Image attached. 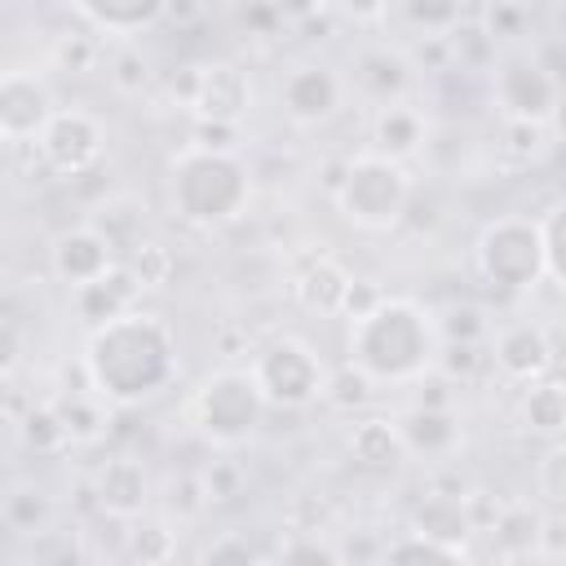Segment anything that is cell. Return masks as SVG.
I'll return each instance as SVG.
<instances>
[{
    "label": "cell",
    "mask_w": 566,
    "mask_h": 566,
    "mask_svg": "<svg viewBox=\"0 0 566 566\" xmlns=\"http://www.w3.org/2000/svg\"><path fill=\"white\" fill-rule=\"evenodd\" d=\"M80 358H84L93 394L111 407H137V402L164 394L181 367L172 327L159 314H146L137 305L88 327Z\"/></svg>",
    "instance_id": "1"
},
{
    "label": "cell",
    "mask_w": 566,
    "mask_h": 566,
    "mask_svg": "<svg viewBox=\"0 0 566 566\" xmlns=\"http://www.w3.org/2000/svg\"><path fill=\"white\" fill-rule=\"evenodd\" d=\"M345 354L376 385H411L438 354L433 314L411 296H380L367 314L349 318Z\"/></svg>",
    "instance_id": "2"
},
{
    "label": "cell",
    "mask_w": 566,
    "mask_h": 566,
    "mask_svg": "<svg viewBox=\"0 0 566 566\" xmlns=\"http://www.w3.org/2000/svg\"><path fill=\"white\" fill-rule=\"evenodd\" d=\"M252 203V172L239 150H208L190 146L172 155L168 164V208L181 226L217 230L243 217Z\"/></svg>",
    "instance_id": "3"
},
{
    "label": "cell",
    "mask_w": 566,
    "mask_h": 566,
    "mask_svg": "<svg viewBox=\"0 0 566 566\" xmlns=\"http://www.w3.org/2000/svg\"><path fill=\"white\" fill-rule=\"evenodd\" d=\"M411 195H416V181L407 172V164L398 159H385L376 150H363V155H349L336 172V186H332V203L336 212L358 226V230H394L407 221V208H411Z\"/></svg>",
    "instance_id": "4"
},
{
    "label": "cell",
    "mask_w": 566,
    "mask_h": 566,
    "mask_svg": "<svg viewBox=\"0 0 566 566\" xmlns=\"http://www.w3.org/2000/svg\"><path fill=\"white\" fill-rule=\"evenodd\" d=\"M261 420H265V398L252 371L243 367H217L190 394V424L217 447L248 442L261 429Z\"/></svg>",
    "instance_id": "5"
},
{
    "label": "cell",
    "mask_w": 566,
    "mask_h": 566,
    "mask_svg": "<svg viewBox=\"0 0 566 566\" xmlns=\"http://www.w3.org/2000/svg\"><path fill=\"white\" fill-rule=\"evenodd\" d=\"M473 265L486 287L495 292H526L544 279V248H539V221L535 217H495L478 230Z\"/></svg>",
    "instance_id": "6"
},
{
    "label": "cell",
    "mask_w": 566,
    "mask_h": 566,
    "mask_svg": "<svg viewBox=\"0 0 566 566\" xmlns=\"http://www.w3.org/2000/svg\"><path fill=\"white\" fill-rule=\"evenodd\" d=\"M248 371H252L265 407H283V411L314 407L323 398V380H327V363L301 336H274V340H265L256 349V358H252Z\"/></svg>",
    "instance_id": "7"
},
{
    "label": "cell",
    "mask_w": 566,
    "mask_h": 566,
    "mask_svg": "<svg viewBox=\"0 0 566 566\" xmlns=\"http://www.w3.org/2000/svg\"><path fill=\"white\" fill-rule=\"evenodd\" d=\"M491 106L500 111V119H517V124H548L557 119L562 106V80L557 71L535 57V53H504L491 62Z\"/></svg>",
    "instance_id": "8"
},
{
    "label": "cell",
    "mask_w": 566,
    "mask_h": 566,
    "mask_svg": "<svg viewBox=\"0 0 566 566\" xmlns=\"http://www.w3.org/2000/svg\"><path fill=\"white\" fill-rule=\"evenodd\" d=\"M172 93L177 106L190 111V119H226V124H243V115L252 111V80L239 62H195L181 66L172 75Z\"/></svg>",
    "instance_id": "9"
},
{
    "label": "cell",
    "mask_w": 566,
    "mask_h": 566,
    "mask_svg": "<svg viewBox=\"0 0 566 566\" xmlns=\"http://www.w3.org/2000/svg\"><path fill=\"white\" fill-rule=\"evenodd\" d=\"M31 146L44 159L49 172H57V177H84V172L97 168V159L106 150V128L84 106H57Z\"/></svg>",
    "instance_id": "10"
},
{
    "label": "cell",
    "mask_w": 566,
    "mask_h": 566,
    "mask_svg": "<svg viewBox=\"0 0 566 566\" xmlns=\"http://www.w3.org/2000/svg\"><path fill=\"white\" fill-rule=\"evenodd\" d=\"M345 75L332 62H296L279 80V111L296 128H318L332 124L345 106Z\"/></svg>",
    "instance_id": "11"
},
{
    "label": "cell",
    "mask_w": 566,
    "mask_h": 566,
    "mask_svg": "<svg viewBox=\"0 0 566 566\" xmlns=\"http://www.w3.org/2000/svg\"><path fill=\"white\" fill-rule=\"evenodd\" d=\"M53 111L57 97L40 71H0V142H35Z\"/></svg>",
    "instance_id": "12"
},
{
    "label": "cell",
    "mask_w": 566,
    "mask_h": 566,
    "mask_svg": "<svg viewBox=\"0 0 566 566\" xmlns=\"http://www.w3.org/2000/svg\"><path fill=\"white\" fill-rule=\"evenodd\" d=\"M495 371L513 385H526V380H539L553 371V336L544 332V323L535 318H517V323H504L491 340V354Z\"/></svg>",
    "instance_id": "13"
},
{
    "label": "cell",
    "mask_w": 566,
    "mask_h": 566,
    "mask_svg": "<svg viewBox=\"0 0 566 566\" xmlns=\"http://www.w3.org/2000/svg\"><path fill=\"white\" fill-rule=\"evenodd\" d=\"M93 504L111 522H137L150 509V473L137 455H111L93 473Z\"/></svg>",
    "instance_id": "14"
},
{
    "label": "cell",
    "mask_w": 566,
    "mask_h": 566,
    "mask_svg": "<svg viewBox=\"0 0 566 566\" xmlns=\"http://www.w3.org/2000/svg\"><path fill=\"white\" fill-rule=\"evenodd\" d=\"M398 433L407 455L416 460H451L464 447V420L451 402H416L398 416Z\"/></svg>",
    "instance_id": "15"
},
{
    "label": "cell",
    "mask_w": 566,
    "mask_h": 566,
    "mask_svg": "<svg viewBox=\"0 0 566 566\" xmlns=\"http://www.w3.org/2000/svg\"><path fill=\"white\" fill-rule=\"evenodd\" d=\"M349 84H354L358 97L371 102V106L402 102V97L416 88V66L407 62L402 49L371 44V49H358V53H354V62H349Z\"/></svg>",
    "instance_id": "16"
},
{
    "label": "cell",
    "mask_w": 566,
    "mask_h": 566,
    "mask_svg": "<svg viewBox=\"0 0 566 566\" xmlns=\"http://www.w3.org/2000/svg\"><path fill=\"white\" fill-rule=\"evenodd\" d=\"M115 261H119L115 248H111L88 221H84V226H66V230L53 234V243H49V270H53V279H57L62 287H80V283L106 274Z\"/></svg>",
    "instance_id": "17"
},
{
    "label": "cell",
    "mask_w": 566,
    "mask_h": 566,
    "mask_svg": "<svg viewBox=\"0 0 566 566\" xmlns=\"http://www.w3.org/2000/svg\"><path fill=\"white\" fill-rule=\"evenodd\" d=\"M424 146H429V119H424L420 106H411L407 97L376 106V115H371V150H376V155L407 164V159L420 155Z\"/></svg>",
    "instance_id": "18"
},
{
    "label": "cell",
    "mask_w": 566,
    "mask_h": 566,
    "mask_svg": "<svg viewBox=\"0 0 566 566\" xmlns=\"http://www.w3.org/2000/svg\"><path fill=\"white\" fill-rule=\"evenodd\" d=\"M137 296H142V283L133 279V270H128L124 261H115L106 274H97V279L71 287V305H75L80 323H88V327H97V323H106V318L133 310Z\"/></svg>",
    "instance_id": "19"
},
{
    "label": "cell",
    "mask_w": 566,
    "mask_h": 566,
    "mask_svg": "<svg viewBox=\"0 0 566 566\" xmlns=\"http://www.w3.org/2000/svg\"><path fill=\"white\" fill-rule=\"evenodd\" d=\"M164 4L168 0H71L84 27H93L106 40H133L146 27L164 22Z\"/></svg>",
    "instance_id": "20"
},
{
    "label": "cell",
    "mask_w": 566,
    "mask_h": 566,
    "mask_svg": "<svg viewBox=\"0 0 566 566\" xmlns=\"http://www.w3.org/2000/svg\"><path fill=\"white\" fill-rule=\"evenodd\" d=\"M349 279H354V274H349L336 256L318 252V256H314V261H305V270L296 274L292 296H296V305H301L305 314L340 318V305H345V287H349Z\"/></svg>",
    "instance_id": "21"
},
{
    "label": "cell",
    "mask_w": 566,
    "mask_h": 566,
    "mask_svg": "<svg viewBox=\"0 0 566 566\" xmlns=\"http://www.w3.org/2000/svg\"><path fill=\"white\" fill-rule=\"evenodd\" d=\"M345 451L367 473H389V469H398L407 460L398 420H389V416H363V420H354V429L345 438Z\"/></svg>",
    "instance_id": "22"
},
{
    "label": "cell",
    "mask_w": 566,
    "mask_h": 566,
    "mask_svg": "<svg viewBox=\"0 0 566 566\" xmlns=\"http://www.w3.org/2000/svg\"><path fill=\"white\" fill-rule=\"evenodd\" d=\"M88 226L115 248V256H128L142 239H150V234H146V203H137V199H128V195L102 199V203L88 212Z\"/></svg>",
    "instance_id": "23"
},
{
    "label": "cell",
    "mask_w": 566,
    "mask_h": 566,
    "mask_svg": "<svg viewBox=\"0 0 566 566\" xmlns=\"http://www.w3.org/2000/svg\"><path fill=\"white\" fill-rule=\"evenodd\" d=\"M517 416L535 438H544V442L562 438V429H566V389H562V380H553V376L526 380V389L517 398Z\"/></svg>",
    "instance_id": "24"
},
{
    "label": "cell",
    "mask_w": 566,
    "mask_h": 566,
    "mask_svg": "<svg viewBox=\"0 0 566 566\" xmlns=\"http://www.w3.org/2000/svg\"><path fill=\"white\" fill-rule=\"evenodd\" d=\"M539 522H544V509H539V504H531V500H509V504H500V513H495V522L486 526V535L495 539L500 557H535Z\"/></svg>",
    "instance_id": "25"
},
{
    "label": "cell",
    "mask_w": 566,
    "mask_h": 566,
    "mask_svg": "<svg viewBox=\"0 0 566 566\" xmlns=\"http://www.w3.org/2000/svg\"><path fill=\"white\" fill-rule=\"evenodd\" d=\"M411 531L433 535V539H447V544H469L473 539V522H469L460 495H424L411 509Z\"/></svg>",
    "instance_id": "26"
},
{
    "label": "cell",
    "mask_w": 566,
    "mask_h": 566,
    "mask_svg": "<svg viewBox=\"0 0 566 566\" xmlns=\"http://www.w3.org/2000/svg\"><path fill=\"white\" fill-rule=\"evenodd\" d=\"M106 57V44L93 27H71L49 40V66L62 75H93Z\"/></svg>",
    "instance_id": "27"
},
{
    "label": "cell",
    "mask_w": 566,
    "mask_h": 566,
    "mask_svg": "<svg viewBox=\"0 0 566 566\" xmlns=\"http://www.w3.org/2000/svg\"><path fill=\"white\" fill-rule=\"evenodd\" d=\"M53 402H57V411H62V424H66L71 447H93V442L106 438L111 402H102L97 394H57Z\"/></svg>",
    "instance_id": "28"
},
{
    "label": "cell",
    "mask_w": 566,
    "mask_h": 566,
    "mask_svg": "<svg viewBox=\"0 0 566 566\" xmlns=\"http://www.w3.org/2000/svg\"><path fill=\"white\" fill-rule=\"evenodd\" d=\"M18 442L31 451V455H57L71 447L66 438V424H62V411L57 402H35L18 416Z\"/></svg>",
    "instance_id": "29"
},
{
    "label": "cell",
    "mask_w": 566,
    "mask_h": 566,
    "mask_svg": "<svg viewBox=\"0 0 566 566\" xmlns=\"http://www.w3.org/2000/svg\"><path fill=\"white\" fill-rule=\"evenodd\" d=\"M159 495H164V513H168V517H177V522H199V517L212 509V500H208V486H203V473H199V469H168V473H164Z\"/></svg>",
    "instance_id": "30"
},
{
    "label": "cell",
    "mask_w": 566,
    "mask_h": 566,
    "mask_svg": "<svg viewBox=\"0 0 566 566\" xmlns=\"http://www.w3.org/2000/svg\"><path fill=\"white\" fill-rule=\"evenodd\" d=\"M0 522L13 535H44L53 526V500L40 486H13L0 500Z\"/></svg>",
    "instance_id": "31"
},
{
    "label": "cell",
    "mask_w": 566,
    "mask_h": 566,
    "mask_svg": "<svg viewBox=\"0 0 566 566\" xmlns=\"http://www.w3.org/2000/svg\"><path fill=\"white\" fill-rule=\"evenodd\" d=\"M318 402H327L332 411L354 416V411H363V407L376 402V380L345 358L340 367H327V380H323V398Z\"/></svg>",
    "instance_id": "32"
},
{
    "label": "cell",
    "mask_w": 566,
    "mask_h": 566,
    "mask_svg": "<svg viewBox=\"0 0 566 566\" xmlns=\"http://www.w3.org/2000/svg\"><path fill=\"white\" fill-rule=\"evenodd\" d=\"M102 66H106V80H111V88H115L119 97H142V93L155 84L150 57H146L133 40H119V44L102 57Z\"/></svg>",
    "instance_id": "33"
},
{
    "label": "cell",
    "mask_w": 566,
    "mask_h": 566,
    "mask_svg": "<svg viewBox=\"0 0 566 566\" xmlns=\"http://www.w3.org/2000/svg\"><path fill=\"white\" fill-rule=\"evenodd\" d=\"M447 57H451V71H460V75H469V71H491V62H495V40H491L473 18H464V22H455V27L447 31Z\"/></svg>",
    "instance_id": "34"
},
{
    "label": "cell",
    "mask_w": 566,
    "mask_h": 566,
    "mask_svg": "<svg viewBox=\"0 0 566 566\" xmlns=\"http://www.w3.org/2000/svg\"><path fill=\"white\" fill-rule=\"evenodd\" d=\"M124 557L128 562H142V566H159V562H172L177 557V531L168 522H128L124 531Z\"/></svg>",
    "instance_id": "35"
},
{
    "label": "cell",
    "mask_w": 566,
    "mask_h": 566,
    "mask_svg": "<svg viewBox=\"0 0 566 566\" xmlns=\"http://www.w3.org/2000/svg\"><path fill=\"white\" fill-rule=\"evenodd\" d=\"M124 265L133 270V279L142 283V292H159V287H168V283L177 279V252H172L164 239H142V243L128 252Z\"/></svg>",
    "instance_id": "36"
},
{
    "label": "cell",
    "mask_w": 566,
    "mask_h": 566,
    "mask_svg": "<svg viewBox=\"0 0 566 566\" xmlns=\"http://www.w3.org/2000/svg\"><path fill=\"white\" fill-rule=\"evenodd\" d=\"M398 4V13L407 18L411 31L420 35H447L455 22L469 18V4L464 0H389Z\"/></svg>",
    "instance_id": "37"
},
{
    "label": "cell",
    "mask_w": 566,
    "mask_h": 566,
    "mask_svg": "<svg viewBox=\"0 0 566 566\" xmlns=\"http://www.w3.org/2000/svg\"><path fill=\"white\" fill-rule=\"evenodd\" d=\"M385 562H469V544H447V539H433V535H420V531H407L402 539L385 544L380 548Z\"/></svg>",
    "instance_id": "38"
},
{
    "label": "cell",
    "mask_w": 566,
    "mask_h": 566,
    "mask_svg": "<svg viewBox=\"0 0 566 566\" xmlns=\"http://www.w3.org/2000/svg\"><path fill=\"white\" fill-rule=\"evenodd\" d=\"M486 354H482V340H438V354H433V371L447 376L451 385H464L482 371Z\"/></svg>",
    "instance_id": "39"
},
{
    "label": "cell",
    "mask_w": 566,
    "mask_h": 566,
    "mask_svg": "<svg viewBox=\"0 0 566 566\" xmlns=\"http://www.w3.org/2000/svg\"><path fill=\"white\" fill-rule=\"evenodd\" d=\"M495 44H504V40H517V35H526V27H531V9L522 4V0H491L486 9H482V22H478Z\"/></svg>",
    "instance_id": "40"
},
{
    "label": "cell",
    "mask_w": 566,
    "mask_h": 566,
    "mask_svg": "<svg viewBox=\"0 0 566 566\" xmlns=\"http://www.w3.org/2000/svg\"><path fill=\"white\" fill-rule=\"evenodd\" d=\"M535 486H539V495H544L548 509H562V504H566V447H562V438H553L548 451L539 455V464H535Z\"/></svg>",
    "instance_id": "41"
},
{
    "label": "cell",
    "mask_w": 566,
    "mask_h": 566,
    "mask_svg": "<svg viewBox=\"0 0 566 566\" xmlns=\"http://www.w3.org/2000/svg\"><path fill=\"white\" fill-rule=\"evenodd\" d=\"M433 327H438V340H482V336H486L482 310H478V305H464V301L447 305V310L433 318Z\"/></svg>",
    "instance_id": "42"
},
{
    "label": "cell",
    "mask_w": 566,
    "mask_h": 566,
    "mask_svg": "<svg viewBox=\"0 0 566 566\" xmlns=\"http://www.w3.org/2000/svg\"><path fill=\"white\" fill-rule=\"evenodd\" d=\"M535 221H539V248H544V279L553 287H562V279H566V270H562V203L544 208V217H535Z\"/></svg>",
    "instance_id": "43"
},
{
    "label": "cell",
    "mask_w": 566,
    "mask_h": 566,
    "mask_svg": "<svg viewBox=\"0 0 566 566\" xmlns=\"http://www.w3.org/2000/svg\"><path fill=\"white\" fill-rule=\"evenodd\" d=\"M27 349H31V336H27V327H22L18 318L0 314V380H9V376H18V371H22V363H27Z\"/></svg>",
    "instance_id": "44"
},
{
    "label": "cell",
    "mask_w": 566,
    "mask_h": 566,
    "mask_svg": "<svg viewBox=\"0 0 566 566\" xmlns=\"http://www.w3.org/2000/svg\"><path fill=\"white\" fill-rule=\"evenodd\" d=\"M279 557L283 562H327L332 566V562H340V548L318 539V531H296L292 539L279 544Z\"/></svg>",
    "instance_id": "45"
},
{
    "label": "cell",
    "mask_w": 566,
    "mask_h": 566,
    "mask_svg": "<svg viewBox=\"0 0 566 566\" xmlns=\"http://www.w3.org/2000/svg\"><path fill=\"white\" fill-rule=\"evenodd\" d=\"M199 473H203V486H208V500L212 504H230L243 491V469L234 460H212Z\"/></svg>",
    "instance_id": "46"
},
{
    "label": "cell",
    "mask_w": 566,
    "mask_h": 566,
    "mask_svg": "<svg viewBox=\"0 0 566 566\" xmlns=\"http://www.w3.org/2000/svg\"><path fill=\"white\" fill-rule=\"evenodd\" d=\"M190 146H208V150H239V146H243V124H226V119H195V128H190Z\"/></svg>",
    "instance_id": "47"
},
{
    "label": "cell",
    "mask_w": 566,
    "mask_h": 566,
    "mask_svg": "<svg viewBox=\"0 0 566 566\" xmlns=\"http://www.w3.org/2000/svg\"><path fill=\"white\" fill-rule=\"evenodd\" d=\"M261 553L248 544V535H234V531H226V535H217L208 548H199V562L203 566H221V562H256Z\"/></svg>",
    "instance_id": "48"
},
{
    "label": "cell",
    "mask_w": 566,
    "mask_h": 566,
    "mask_svg": "<svg viewBox=\"0 0 566 566\" xmlns=\"http://www.w3.org/2000/svg\"><path fill=\"white\" fill-rule=\"evenodd\" d=\"M504 133H509L504 150L517 155V159H535V155L544 150V142H548V124H517V119H504Z\"/></svg>",
    "instance_id": "49"
},
{
    "label": "cell",
    "mask_w": 566,
    "mask_h": 566,
    "mask_svg": "<svg viewBox=\"0 0 566 566\" xmlns=\"http://www.w3.org/2000/svg\"><path fill=\"white\" fill-rule=\"evenodd\" d=\"M535 557L539 562H562L566 557V517H562V509L544 513L539 535H535Z\"/></svg>",
    "instance_id": "50"
},
{
    "label": "cell",
    "mask_w": 566,
    "mask_h": 566,
    "mask_svg": "<svg viewBox=\"0 0 566 566\" xmlns=\"http://www.w3.org/2000/svg\"><path fill=\"white\" fill-rule=\"evenodd\" d=\"M407 53V62L416 66V75L420 71H451V57H447V35H424V40H416L411 49H402Z\"/></svg>",
    "instance_id": "51"
},
{
    "label": "cell",
    "mask_w": 566,
    "mask_h": 566,
    "mask_svg": "<svg viewBox=\"0 0 566 566\" xmlns=\"http://www.w3.org/2000/svg\"><path fill=\"white\" fill-rule=\"evenodd\" d=\"M283 22H287V13H283L279 0H248V9H243L248 35H279Z\"/></svg>",
    "instance_id": "52"
},
{
    "label": "cell",
    "mask_w": 566,
    "mask_h": 566,
    "mask_svg": "<svg viewBox=\"0 0 566 566\" xmlns=\"http://www.w3.org/2000/svg\"><path fill=\"white\" fill-rule=\"evenodd\" d=\"M380 296H385V292H380L371 279H349V287H345V305H340V318H358V314H367Z\"/></svg>",
    "instance_id": "53"
},
{
    "label": "cell",
    "mask_w": 566,
    "mask_h": 566,
    "mask_svg": "<svg viewBox=\"0 0 566 566\" xmlns=\"http://www.w3.org/2000/svg\"><path fill=\"white\" fill-rule=\"evenodd\" d=\"M358 27H376V22H385V13H389V0H336Z\"/></svg>",
    "instance_id": "54"
},
{
    "label": "cell",
    "mask_w": 566,
    "mask_h": 566,
    "mask_svg": "<svg viewBox=\"0 0 566 566\" xmlns=\"http://www.w3.org/2000/svg\"><path fill=\"white\" fill-rule=\"evenodd\" d=\"M203 13H208V0H168V4H164V18H168L172 27H195Z\"/></svg>",
    "instance_id": "55"
},
{
    "label": "cell",
    "mask_w": 566,
    "mask_h": 566,
    "mask_svg": "<svg viewBox=\"0 0 566 566\" xmlns=\"http://www.w3.org/2000/svg\"><path fill=\"white\" fill-rule=\"evenodd\" d=\"M9 438H18V420H13V416L0 407V447H4Z\"/></svg>",
    "instance_id": "56"
},
{
    "label": "cell",
    "mask_w": 566,
    "mask_h": 566,
    "mask_svg": "<svg viewBox=\"0 0 566 566\" xmlns=\"http://www.w3.org/2000/svg\"><path fill=\"white\" fill-rule=\"evenodd\" d=\"M323 4H327V0H323Z\"/></svg>",
    "instance_id": "57"
}]
</instances>
